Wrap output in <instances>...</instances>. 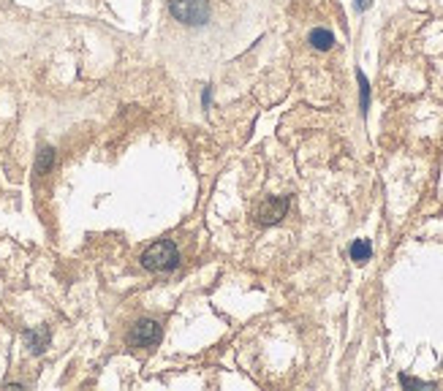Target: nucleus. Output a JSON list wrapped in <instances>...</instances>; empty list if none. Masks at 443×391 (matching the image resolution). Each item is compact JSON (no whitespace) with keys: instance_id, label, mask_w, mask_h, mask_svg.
Returning <instances> with one entry per match:
<instances>
[{"instance_id":"f257e3e1","label":"nucleus","mask_w":443,"mask_h":391,"mask_svg":"<svg viewBox=\"0 0 443 391\" xmlns=\"http://www.w3.org/2000/svg\"><path fill=\"white\" fill-rule=\"evenodd\" d=\"M142 267L150 272H171L180 267V250L171 239H158L142 253Z\"/></svg>"},{"instance_id":"f03ea898","label":"nucleus","mask_w":443,"mask_h":391,"mask_svg":"<svg viewBox=\"0 0 443 391\" xmlns=\"http://www.w3.org/2000/svg\"><path fill=\"white\" fill-rule=\"evenodd\" d=\"M169 11L188 27H204L210 22V0H169Z\"/></svg>"},{"instance_id":"7ed1b4c3","label":"nucleus","mask_w":443,"mask_h":391,"mask_svg":"<svg viewBox=\"0 0 443 391\" xmlns=\"http://www.w3.org/2000/svg\"><path fill=\"white\" fill-rule=\"evenodd\" d=\"M161 342V324L153 318H142L131 326L128 332V345L131 348H155Z\"/></svg>"},{"instance_id":"20e7f679","label":"nucleus","mask_w":443,"mask_h":391,"mask_svg":"<svg viewBox=\"0 0 443 391\" xmlns=\"http://www.w3.org/2000/svg\"><path fill=\"white\" fill-rule=\"evenodd\" d=\"M285 212H288V196H270L259 204L256 221L261 225H275L285 218Z\"/></svg>"},{"instance_id":"39448f33","label":"nucleus","mask_w":443,"mask_h":391,"mask_svg":"<svg viewBox=\"0 0 443 391\" xmlns=\"http://www.w3.org/2000/svg\"><path fill=\"white\" fill-rule=\"evenodd\" d=\"M50 339H52V335H50V329L47 326H39V329H30V332H25V345L30 348V353H44L47 348H50Z\"/></svg>"},{"instance_id":"423d86ee","label":"nucleus","mask_w":443,"mask_h":391,"mask_svg":"<svg viewBox=\"0 0 443 391\" xmlns=\"http://www.w3.org/2000/svg\"><path fill=\"white\" fill-rule=\"evenodd\" d=\"M307 41H310V47H313V49H318V52H327V49H332L334 47L332 30H327V27H316V30H310Z\"/></svg>"},{"instance_id":"0eeeda50","label":"nucleus","mask_w":443,"mask_h":391,"mask_svg":"<svg viewBox=\"0 0 443 391\" xmlns=\"http://www.w3.org/2000/svg\"><path fill=\"white\" fill-rule=\"evenodd\" d=\"M52 166H55V147H41L39 158H36V174L44 177L52 171Z\"/></svg>"},{"instance_id":"6e6552de","label":"nucleus","mask_w":443,"mask_h":391,"mask_svg":"<svg viewBox=\"0 0 443 391\" xmlns=\"http://www.w3.org/2000/svg\"><path fill=\"white\" fill-rule=\"evenodd\" d=\"M370 256H373V245H370V239H356V242L351 245V258H354L356 264L370 261Z\"/></svg>"},{"instance_id":"1a4fd4ad","label":"nucleus","mask_w":443,"mask_h":391,"mask_svg":"<svg viewBox=\"0 0 443 391\" xmlns=\"http://www.w3.org/2000/svg\"><path fill=\"white\" fill-rule=\"evenodd\" d=\"M356 79H359V104H362V114H367L370 109V82L362 71H356Z\"/></svg>"},{"instance_id":"9d476101","label":"nucleus","mask_w":443,"mask_h":391,"mask_svg":"<svg viewBox=\"0 0 443 391\" xmlns=\"http://www.w3.org/2000/svg\"><path fill=\"white\" fill-rule=\"evenodd\" d=\"M400 383L405 389H435V383H427V381H419V378H408V375H400Z\"/></svg>"},{"instance_id":"9b49d317","label":"nucleus","mask_w":443,"mask_h":391,"mask_svg":"<svg viewBox=\"0 0 443 391\" xmlns=\"http://www.w3.org/2000/svg\"><path fill=\"white\" fill-rule=\"evenodd\" d=\"M210 101H213V93H210V87H204V93H202V107L207 109V107H210Z\"/></svg>"},{"instance_id":"f8f14e48","label":"nucleus","mask_w":443,"mask_h":391,"mask_svg":"<svg viewBox=\"0 0 443 391\" xmlns=\"http://www.w3.org/2000/svg\"><path fill=\"white\" fill-rule=\"evenodd\" d=\"M370 5V0H356V11H365Z\"/></svg>"}]
</instances>
